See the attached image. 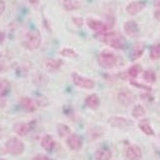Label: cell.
Returning a JSON list of instances; mask_svg holds the SVG:
<instances>
[{
    "mask_svg": "<svg viewBox=\"0 0 160 160\" xmlns=\"http://www.w3.org/2000/svg\"><path fill=\"white\" fill-rule=\"evenodd\" d=\"M42 42V37L38 30H30L28 31L22 38V44L29 50H35L40 47Z\"/></svg>",
    "mask_w": 160,
    "mask_h": 160,
    "instance_id": "1",
    "label": "cell"
},
{
    "mask_svg": "<svg viewBox=\"0 0 160 160\" xmlns=\"http://www.w3.org/2000/svg\"><path fill=\"white\" fill-rule=\"evenodd\" d=\"M102 39L106 44L115 49H122L126 47L125 38L116 32H107L102 35Z\"/></svg>",
    "mask_w": 160,
    "mask_h": 160,
    "instance_id": "2",
    "label": "cell"
},
{
    "mask_svg": "<svg viewBox=\"0 0 160 160\" xmlns=\"http://www.w3.org/2000/svg\"><path fill=\"white\" fill-rule=\"evenodd\" d=\"M98 62L101 68L110 69L117 66L118 57L113 52L109 50H102L98 56Z\"/></svg>",
    "mask_w": 160,
    "mask_h": 160,
    "instance_id": "3",
    "label": "cell"
},
{
    "mask_svg": "<svg viewBox=\"0 0 160 160\" xmlns=\"http://www.w3.org/2000/svg\"><path fill=\"white\" fill-rule=\"evenodd\" d=\"M5 149L9 152L13 156H18L21 155L25 149V146L23 142L21 141L18 138H11L5 144Z\"/></svg>",
    "mask_w": 160,
    "mask_h": 160,
    "instance_id": "4",
    "label": "cell"
},
{
    "mask_svg": "<svg viewBox=\"0 0 160 160\" xmlns=\"http://www.w3.org/2000/svg\"><path fill=\"white\" fill-rule=\"evenodd\" d=\"M108 124L112 127L119 128V129H127L130 127H133L134 123L132 120L124 118V117H119V116H112L108 119Z\"/></svg>",
    "mask_w": 160,
    "mask_h": 160,
    "instance_id": "5",
    "label": "cell"
},
{
    "mask_svg": "<svg viewBox=\"0 0 160 160\" xmlns=\"http://www.w3.org/2000/svg\"><path fill=\"white\" fill-rule=\"evenodd\" d=\"M72 80L75 86H77L81 88H84V89H92L95 86V83L92 79L82 76L79 75L78 73L72 74Z\"/></svg>",
    "mask_w": 160,
    "mask_h": 160,
    "instance_id": "6",
    "label": "cell"
},
{
    "mask_svg": "<svg viewBox=\"0 0 160 160\" xmlns=\"http://www.w3.org/2000/svg\"><path fill=\"white\" fill-rule=\"evenodd\" d=\"M87 24H88L89 29L93 30L96 33L101 34V35L107 33L108 31V24L105 23L104 22H102V21H100V20L88 18L87 20Z\"/></svg>",
    "mask_w": 160,
    "mask_h": 160,
    "instance_id": "7",
    "label": "cell"
},
{
    "mask_svg": "<svg viewBox=\"0 0 160 160\" xmlns=\"http://www.w3.org/2000/svg\"><path fill=\"white\" fill-rule=\"evenodd\" d=\"M124 30L128 37L136 38L139 34V27L134 20H128L124 23Z\"/></svg>",
    "mask_w": 160,
    "mask_h": 160,
    "instance_id": "8",
    "label": "cell"
},
{
    "mask_svg": "<svg viewBox=\"0 0 160 160\" xmlns=\"http://www.w3.org/2000/svg\"><path fill=\"white\" fill-rule=\"evenodd\" d=\"M145 3L144 1H133L130 4H128L126 7V11L131 16L137 15L140 11H142L145 8Z\"/></svg>",
    "mask_w": 160,
    "mask_h": 160,
    "instance_id": "9",
    "label": "cell"
},
{
    "mask_svg": "<svg viewBox=\"0 0 160 160\" xmlns=\"http://www.w3.org/2000/svg\"><path fill=\"white\" fill-rule=\"evenodd\" d=\"M67 144L68 147L73 151H78L82 147V138L78 134L70 133L68 136Z\"/></svg>",
    "mask_w": 160,
    "mask_h": 160,
    "instance_id": "10",
    "label": "cell"
},
{
    "mask_svg": "<svg viewBox=\"0 0 160 160\" xmlns=\"http://www.w3.org/2000/svg\"><path fill=\"white\" fill-rule=\"evenodd\" d=\"M126 156L129 160H140L142 158V150L137 145H132L127 147Z\"/></svg>",
    "mask_w": 160,
    "mask_h": 160,
    "instance_id": "11",
    "label": "cell"
},
{
    "mask_svg": "<svg viewBox=\"0 0 160 160\" xmlns=\"http://www.w3.org/2000/svg\"><path fill=\"white\" fill-rule=\"evenodd\" d=\"M145 49V44L143 42H137L132 46V48L131 50V60L136 61L138 58H140L142 55L144 54Z\"/></svg>",
    "mask_w": 160,
    "mask_h": 160,
    "instance_id": "12",
    "label": "cell"
},
{
    "mask_svg": "<svg viewBox=\"0 0 160 160\" xmlns=\"http://www.w3.org/2000/svg\"><path fill=\"white\" fill-rule=\"evenodd\" d=\"M117 99L119 103L122 104L123 106H129L135 101V96L129 91L124 90L118 93Z\"/></svg>",
    "mask_w": 160,
    "mask_h": 160,
    "instance_id": "13",
    "label": "cell"
},
{
    "mask_svg": "<svg viewBox=\"0 0 160 160\" xmlns=\"http://www.w3.org/2000/svg\"><path fill=\"white\" fill-rule=\"evenodd\" d=\"M13 130L18 136L23 137L30 132L31 125H30V123L18 122L13 126Z\"/></svg>",
    "mask_w": 160,
    "mask_h": 160,
    "instance_id": "14",
    "label": "cell"
},
{
    "mask_svg": "<svg viewBox=\"0 0 160 160\" xmlns=\"http://www.w3.org/2000/svg\"><path fill=\"white\" fill-rule=\"evenodd\" d=\"M64 62L61 59H48L44 62V68L48 72H55L62 67Z\"/></svg>",
    "mask_w": 160,
    "mask_h": 160,
    "instance_id": "15",
    "label": "cell"
},
{
    "mask_svg": "<svg viewBox=\"0 0 160 160\" xmlns=\"http://www.w3.org/2000/svg\"><path fill=\"white\" fill-rule=\"evenodd\" d=\"M19 102L22 109L28 112H33L37 109L35 101L30 97H22Z\"/></svg>",
    "mask_w": 160,
    "mask_h": 160,
    "instance_id": "16",
    "label": "cell"
},
{
    "mask_svg": "<svg viewBox=\"0 0 160 160\" xmlns=\"http://www.w3.org/2000/svg\"><path fill=\"white\" fill-rule=\"evenodd\" d=\"M85 103L88 108L93 110H96L101 105V100L100 97L97 95L96 93H92L86 98Z\"/></svg>",
    "mask_w": 160,
    "mask_h": 160,
    "instance_id": "17",
    "label": "cell"
},
{
    "mask_svg": "<svg viewBox=\"0 0 160 160\" xmlns=\"http://www.w3.org/2000/svg\"><path fill=\"white\" fill-rule=\"evenodd\" d=\"M41 145L43 149L48 151V152H50V151H52L55 148L56 141H55V139L53 138V136L49 135V134H46L42 138Z\"/></svg>",
    "mask_w": 160,
    "mask_h": 160,
    "instance_id": "18",
    "label": "cell"
},
{
    "mask_svg": "<svg viewBox=\"0 0 160 160\" xmlns=\"http://www.w3.org/2000/svg\"><path fill=\"white\" fill-rule=\"evenodd\" d=\"M112 151L107 147L100 148L94 153V158L96 160H110L112 158Z\"/></svg>",
    "mask_w": 160,
    "mask_h": 160,
    "instance_id": "19",
    "label": "cell"
},
{
    "mask_svg": "<svg viewBox=\"0 0 160 160\" xmlns=\"http://www.w3.org/2000/svg\"><path fill=\"white\" fill-rule=\"evenodd\" d=\"M138 127H139V129L145 134V135H147V136H154V130H153V128L151 126V124H150L149 120L146 119H144L140 120L139 122H138Z\"/></svg>",
    "mask_w": 160,
    "mask_h": 160,
    "instance_id": "20",
    "label": "cell"
},
{
    "mask_svg": "<svg viewBox=\"0 0 160 160\" xmlns=\"http://www.w3.org/2000/svg\"><path fill=\"white\" fill-rule=\"evenodd\" d=\"M62 5L66 11H75L80 7V3L77 0H62Z\"/></svg>",
    "mask_w": 160,
    "mask_h": 160,
    "instance_id": "21",
    "label": "cell"
},
{
    "mask_svg": "<svg viewBox=\"0 0 160 160\" xmlns=\"http://www.w3.org/2000/svg\"><path fill=\"white\" fill-rule=\"evenodd\" d=\"M11 90V83L8 80L0 79V97H4L7 95Z\"/></svg>",
    "mask_w": 160,
    "mask_h": 160,
    "instance_id": "22",
    "label": "cell"
},
{
    "mask_svg": "<svg viewBox=\"0 0 160 160\" xmlns=\"http://www.w3.org/2000/svg\"><path fill=\"white\" fill-rule=\"evenodd\" d=\"M145 113H146V111H145V108L140 104L136 105L132 111V115L133 116L135 119H139V118L144 117Z\"/></svg>",
    "mask_w": 160,
    "mask_h": 160,
    "instance_id": "23",
    "label": "cell"
},
{
    "mask_svg": "<svg viewBox=\"0 0 160 160\" xmlns=\"http://www.w3.org/2000/svg\"><path fill=\"white\" fill-rule=\"evenodd\" d=\"M143 79L145 80L147 83H155L157 81V75L155 72L152 69H147L144 72L143 74Z\"/></svg>",
    "mask_w": 160,
    "mask_h": 160,
    "instance_id": "24",
    "label": "cell"
},
{
    "mask_svg": "<svg viewBox=\"0 0 160 160\" xmlns=\"http://www.w3.org/2000/svg\"><path fill=\"white\" fill-rule=\"evenodd\" d=\"M57 132L61 138H64L67 137L71 133L70 127H68L65 124H58L57 126Z\"/></svg>",
    "mask_w": 160,
    "mask_h": 160,
    "instance_id": "25",
    "label": "cell"
},
{
    "mask_svg": "<svg viewBox=\"0 0 160 160\" xmlns=\"http://www.w3.org/2000/svg\"><path fill=\"white\" fill-rule=\"evenodd\" d=\"M142 68L141 66L140 65H138V64H136V65H133V66H132V67L128 69L127 71V74L128 75L130 76L131 78H136L138 75L141 72Z\"/></svg>",
    "mask_w": 160,
    "mask_h": 160,
    "instance_id": "26",
    "label": "cell"
},
{
    "mask_svg": "<svg viewBox=\"0 0 160 160\" xmlns=\"http://www.w3.org/2000/svg\"><path fill=\"white\" fill-rule=\"evenodd\" d=\"M160 56V45L159 43L153 45L152 48H151V52H150V57L153 61L158 60Z\"/></svg>",
    "mask_w": 160,
    "mask_h": 160,
    "instance_id": "27",
    "label": "cell"
},
{
    "mask_svg": "<svg viewBox=\"0 0 160 160\" xmlns=\"http://www.w3.org/2000/svg\"><path fill=\"white\" fill-rule=\"evenodd\" d=\"M61 55L65 56V57H69V58H73L77 56V54L75 52L73 48H65L62 50H61Z\"/></svg>",
    "mask_w": 160,
    "mask_h": 160,
    "instance_id": "28",
    "label": "cell"
},
{
    "mask_svg": "<svg viewBox=\"0 0 160 160\" xmlns=\"http://www.w3.org/2000/svg\"><path fill=\"white\" fill-rule=\"evenodd\" d=\"M32 160H51L48 156L46 155H42V154H39V155H37L35 156L32 158Z\"/></svg>",
    "mask_w": 160,
    "mask_h": 160,
    "instance_id": "29",
    "label": "cell"
},
{
    "mask_svg": "<svg viewBox=\"0 0 160 160\" xmlns=\"http://www.w3.org/2000/svg\"><path fill=\"white\" fill-rule=\"evenodd\" d=\"M73 21H74V22H75V24L79 27H81L82 24H83V19L81 18H73Z\"/></svg>",
    "mask_w": 160,
    "mask_h": 160,
    "instance_id": "30",
    "label": "cell"
},
{
    "mask_svg": "<svg viewBox=\"0 0 160 160\" xmlns=\"http://www.w3.org/2000/svg\"><path fill=\"white\" fill-rule=\"evenodd\" d=\"M5 8H6L5 2H4V0H0V16L4 13V11H5Z\"/></svg>",
    "mask_w": 160,
    "mask_h": 160,
    "instance_id": "31",
    "label": "cell"
},
{
    "mask_svg": "<svg viewBox=\"0 0 160 160\" xmlns=\"http://www.w3.org/2000/svg\"><path fill=\"white\" fill-rule=\"evenodd\" d=\"M131 84L132 85L135 86V87H142L141 88H143V89L145 90H151V88H150V87H147V86H142L141 84H138V83H135V82H131Z\"/></svg>",
    "mask_w": 160,
    "mask_h": 160,
    "instance_id": "32",
    "label": "cell"
},
{
    "mask_svg": "<svg viewBox=\"0 0 160 160\" xmlns=\"http://www.w3.org/2000/svg\"><path fill=\"white\" fill-rule=\"evenodd\" d=\"M5 33H4V31H0V44L4 41V39H5Z\"/></svg>",
    "mask_w": 160,
    "mask_h": 160,
    "instance_id": "33",
    "label": "cell"
},
{
    "mask_svg": "<svg viewBox=\"0 0 160 160\" xmlns=\"http://www.w3.org/2000/svg\"><path fill=\"white\" fill-rule=\"evenodd\" d=\"M5 106V101L4 100V97H0V108H4Z\"/></svg>",
    "mask_w": 160,
    "mask_h": 160,
    "instance_id": "34",
    "label": "cell"
},
{
    "mask_svg": "<svg viewBox=\"0 0 160 160\" xmlns=\"http://www.w3.org/2000/svg\"><path fill=\"white\" fill-rule=\"evenodd\" d=\"M2 136H3V129H2V127H0V138H2Z\"/></svg>",
    "mask_w": 160,
    "mask_h": 160,
    "instance_id": "35",
    "label": "cell"
},
{
    "mask_svg": "<svg viewBox=\"0 0 160 160\" xmlns=\"http://www.w3.org/2000/svg\"><path fill=\"white\" fill-rule=\"evenodd\" d=\"M2 70H3V66H2V65L0 64V73L2 72Z\"/></svg>",
    "mask_w": 160,
    "mask_h": 160,
    "instance_id": "36",
    "label": "cell"
},
{
    "mask_svg": "<svg viewBox=\"0 0 160 160\" xmlns=\"http://www.w3.org/2000/svg\"><path fill=\"white\" fill-rule=\"evenodd\" d=\"M0 160H4V159H2V158H0Z\"/></svg>",
    "mask_w": 160,
    "mask_h": 160,
    "instance_id": "37",
    "label": "cell"
}]
</instances>
